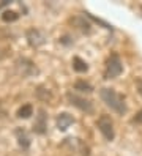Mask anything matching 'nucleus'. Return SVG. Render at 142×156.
<instances>
[{"instance_id":"nucleus-1","label":"nucleus","mask_w":142,"mask_h":156,"mask_svg":"<svg viewBox=\"0 0 142 156\" xmlns=\"http://www.w3.org/2000/svg\"><path fill=\"white\" fill-rule=\"evenodd\" d=\"M100 96H101V99L104 101V103H106V106L111 107L112 111L117 112L118 115H123L126 112L125 99H123L114 88H101Z\"/></svg>"},{"instance_id":"nucleus-2","label":"nucleus","mask_w":142,"mask_h":156,"mask_svg":"<svg viewBox=\"0 0 142 156\" xmlns=\"http://www.w3.org/2000/svg\"><path fill=\"white\" fill-rule=\"evenodd\" d=\"M123 71V63L117 54H112L106 62V71H104V77L106 79H114L122 74Z\"/></svg>"},{"instance_id":"nucleus-3","label":"nucleus","mask_w":142,"mask_h":156,"mask_svg":"<svg viewBox=\"0 0 142 156\" xmlns=\"http://www.w3.org/2000/svg\"><path fill=\"white\" fill-rule=\"evenodd\" d=\"M98 129L104 136L106 140H114L115 137V129H114V122L109 115H101L98 118Z\"/></svg>"},{"instance_id":"nucleus-4","label":"nucleus","mask_w":142,"mask_h":156,"mask_svg":"<svg viewBox=\"0 0 142 156\" xmlns=\"http://www.w3.org/2000/svg\"><path fill=\"white\" fill-rule=\"evenodd\" d=\"M68 99H70V103L73 104V106H76L78 109H81V111H84V112H93V106H92V101H89V99H84V98H81V96H78V95H73V93H68Z\"/></svg>"},{"instance_id":"nucleus-5","label":"nucleus","mask_w":142,"mask_h":156,"mask_svg":"<svg viewBox=\"0 0 142 156\" xmlns=\"http://www.w3.org/2000/svg\"><path fill=\"white\" fill-rule=\"evenodd\" d=\"M27 40H28V43H30V46H33V48H38V46L44 44L46 36H44L43 32H40L38 29H32V30L27 32Z\"/></svg>"},{"instance_id":"nucleus-6","label":"nucleus","mask_w":142,"mask_h":156,"mask_svg":"<svg viewBox=\"0 0 142 156\" xmlns=\"http://www.w3.org/2000/svg\"><path fill=\"white\" fill-rule=\"evenodd\" d=\"M73 123H74V118L66 112H63V114H60L59 117H57V126H59L60 131H66Z\"/></svg>"},{"instance_id":"nucleus-7","label":"nucleus","mask_w":142,"mask_h":156,"mask_svg":"<svg viewBox=\"0 0 142 156\" xmlns=\"http://www.w3.org/2000/svg\"><path fill=\"white\" fill-rule=\"evenodd\" d=\"M16 136H17V139H19V145H21L22 148H28V145H30V140H28V137H27L25 131L17 129V131H16Z\"/></svg>"},{"instance_id":"nucleus-8","label":"nucleus","mask_w":142,"mask_h":156,"mask_svg":"<svg viewBox=\"0 0 142 156\" xmlns=\"http://www.w3.org/2000/svg\"><path fill=\"white\" fill-rule=\"evenodd\" d=\"M73 68L78 71V73H84V71H87V63H85L84 60H81L79 57H74V60H73Z\"/></svg>"},{"instance_id":"nucleus-9","label":"nucleus","mask_w":142,"mask_h":156,"mask_svg":"<svg viewBox=\"0 0 142 156\" xmlns=\"http://www.w3.org/2000/svg\"><path fill=\"white\" fill-rule=\"evenodd\" d=\"M32 114H33V107L30 104H25L17 111V117H21V118H28Z\"/></svg>"},{"instance_id":"nucleus-10","label":"nucleus","mask_w":142,"mask_h":156,"mask_svg":"<svg viewBox=\"0 0 142 156\" xmlns=\"http://www.w3.org/2000/svg\"><path fill=\"white\" fill-rule=\"evenodd\" d=\"M74 88L79 90V91H87V93L93 91V87L89 84V82H85V80H78V82L74 84Z\"/></svg>"},{"instance_id":"nucleus-11","label":"nucleus","mask_w":142,"mask_h":156,"mask_svg":"<svg viewBox=\"0 0 142 156\" xmlns=\"http://www.w3.org/2000/svg\"><path fill=\"white\" fill-rule=\"evenodd\" d=\"M35 131L36 133H40V134H43L44 133V128H46V123H44V112L41 111L40 112V118H38V122L35 123Z\"/></svg>"},{"instance_id":"nucleus-12","label":"nucleus","mask_w":142,"mask_h":156,"mask_svg":"<svg viewBox=\"0 0 142 156\" xmlns=\"http://www.w3.org/2000/svg\"><path fill=\"white\" fill-rule=\"evenodd\" d=\"M17 17H19V14H16L14 11H5V13H3V16H2V19H3V21H6V22H8V21L11 22V21H16Z\"/></svg>"},{"instance_id":"nucleus-13","label":"nucleus","mask_w":142,"mask_h":156,"mask_svg":"<svg viewBox=\"0 0 142 156\" xmlns=\"http://www.w3.org/2000/svg\"><path fill=\"white\" fill-rule=\"evenodd\" d=\"M134 122H136V123H142V111L137 112V115L134 117Z\"/></svg>"},{"instance_id":"nucleus-14","label":"nucleus","mask_w":142,"mask_h":156,"mask_svg":"<svg viewBox=\"0 0 142 156\" xmlns=\"http://www.w3.org/2000/svg\"><path fill=\"white\" fill-rule=\"evenodd\" d=\"M137 88H139V93L142 95V80H139V82H137Z\"/></svg>"}]
</instances>
